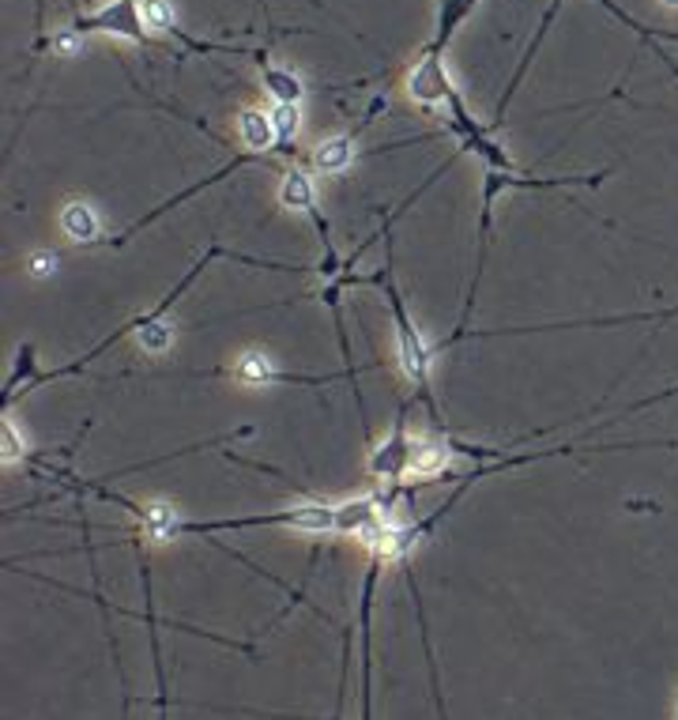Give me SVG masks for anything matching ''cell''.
<instances>
[{
    "mask_svg": "<svg viewBox=\"0 0 678 720\" xmlns=\"http://www.w3.org/2000/svg\"><path fill=\"white\" fill-rule=\"evenodd\" d=\"M448 446H437L430 438H415V456H411V476H422V479H434L441 472L448 468Z\"/></svg>",
    "mask_w": 678,
    "mask_h": 720,
    "instance_id": "obj_12",
    "label": "cell"
},
{
    "mask_svg": "<svg viewBox=\"0 0 678 720\" xmlns=\"http://www.w3.org/2000/svg\"><path fill=\"white\" fill-rule=\"evenodd\" d=\"M411 456H415V438L407 434V423H404V415H399L389 438L381 441V446L370 453L366 468H370L373 479H381V483H389V487H396V483H404L407 476H411Z\"/></svg>",
    "mask_w": 678,
    "mask_h": 720,
    "instance_id": "obj_4",
    "label": "cell"
},
{
    "mask_svg": "<svg viewBox=\"0 0 678 720\" xmlns=\"http://www.w3.org/2000/svg\"><path fill=\"white\" fill-rule=\"evenodd\" d=\"M238 136L252 155H264L268 147H275V141H280V136H275V125H272V113H260V110L238 113Z\"/></svg>",
    "mask_w": 678,
    "mask_h": 720,
    "instance_id": "obj_9",
    "label": "cell"
},
{
    "mask_svg": "<svg viewBox=\"0 0 678 720\" xmlns=\"http://www.w3.org/2000/svg\"><path fill=\"white\" fill-rule=\"evenodd\" d=\"M373 280H378V283H385V291H389L392 317H396L399 366H404L407 381L415 385V392H419V396L427 400L430 407H434V385H430V370H434V355H430L427 340H422V332L415 329L411 314H407V309H404V302H399L396 283H389V268H381V276H373Z\"/></svg>",
    "mask_w": 678,
    "mask_h": 720,
    "instance_id": "obj_1",
    "label": "cell"
},
{
    "mask_svg": "<svg viewBox=\"0 0 678 720\" xmlns=\"http://www.w3.org/2000/svg\"><path fill=\"white\" fill-rule=\"evenodd\" d=\"M53 49H57V53H61V57H69V53H76V49H79V30H76V27H69V30H61V35H57V38H53Z\"/></svg>",
    "mask_w": 678,
    "mask_h": 720,
    "instance_id": "obj_18",
    "label": "cell"
},
{
    "mask_svg": "<svg viewBox=\"0 0 678 720\" xmlns=\"http://www.w3.org/2000/svg\"><path fill=\"white\" fill-rule=\"evenodd\" d=\"M23 453H27V446H23L20 430H15V423H12V419H4V423H0V461H4V464H15Z\"/></svg>",
    "mask_w": 678,
    "mask_h": 720,
    "instance_id": "obj_17",
    "label": "cell"
},
{
    "mask_svg": "<svg viewBox=\"0 0 678 720\" xmlns=\"http://www.w3.org/2000/svg\"><path fill=\"white\" fill-rule=\"evenodd\" d=\"M234 374H238V381L245 385H268V381H287L280 374V366L272 363V358L264 355V351H245L238 358V366H234Z\"/></svg>",
    "mask_w": 678,
    "mask_h": 720,
    "instance_id": "obj_14",
    "label": "cell"
},
{
    "mask_svg": "<svg viewBox=\"0 0 678 720\" xmlns=\"http://www.w3.org/2000/svg\"><path fill=\"white\" fill-rule=\"evenodd\" d=\"M280 204L291 211H309L313 216L317 211V182L313 174H306V170H287L280 182Z\"/></svg>",
    "mask_w": 678,
    "mask_h": 720,
    "instance_id": "obj_8",
    "label": "cell"
},
{
    "mask_svg": "<svg viewBox=\"0 0 678 720\" xmlns=\"http://www.w3.org/2000/svg\"><path fill=\"white\" fill-rule=\"evenodd\" d=\"M133 332L147 355H162V351L174 347V325H170L159 309H151L147 317H140V321L133 325Z\"/></svg>",
    "mask_w": 678,
    "mask_h": 720,
    "instance_id": "obj_10",
    "label": "cell"
},
{
    "mask_svg": "<svg viewBox=\"0 0 678 720\" xmlns=\"http://www.w3.org/2000/svg\"><path fill=\"white\" fill-rule=\"evenodd\" d=\"M49 268H53V257H49V253H42V257L30 260V272H35V276H49Z\"/></svg>",
    "mask_w": 678,
    "mask_h": 720,
    "instance_id": "obj_19",
    "label": "cell"
},
{
    "mask_svg": "<svg viewBox=\"0 0 678 720\" xmlns=\"http://www.w3.org/2000/svg\"><path fill=\"white\" fill-rule=\"evenodd\" d=\"M136 517L144 521L147 539H155V544H167V539L182 536V528H185L182 513H177L174 505H167V502L140 505V510H136Z\"/></svg>",
    "mask_w": 678,
    "mask_h": 720,
    "instance_id": "obj_7",
    "label": "cell"
},
{
    "mask_svg": "<svg viewBox=\"0 0 678 720\" xmlns=\"http://www.w3.org/2000/svg\"><path fill=\"white\" fill-rule=\"evenodd\" d=\"M72 27L79 35L87 30H102V35H113V38H128V42H147V27H144V15H140V0H106L98 12H87L79 15Z\"/></svg>",
    "mask_w": 678,
    "mask_h": 720,
    "instance_id": "obj_3",
    "label": "cell"
},
{
    "mask_svg": "<svg viewBox=\"0 0 678 720\" xmlns=\"http://www.w3.org/2000/svg\"><path fill=\"white\" fill-rule=\"evenodd\" d=\"M140 15L147 30H174V8H170V0H140Z\"/></svg>",
    "mask_w": 678,
    "mask_h": 720,
    "instance_id": "obj_16",
    "label": "cell"
},
{
    "mask_svg": "<svg viewBox=\"0 0 678 720\" xmlns=\"http://www.w3.org/2000/svg\"><path fill=\"white\" fill-rule=\"evenodd\" d=\"M355 141L350 136H332V141H321L313 147V170L317 174H347L355 167Z\"/></svg>",
    "mask_w": 678,
    "mask_h": 720,
    "instance_id": "obj_6",
    "label": "cell"
},
{
    "mask_svg": "<svg viewBox=\"0 0 678 720\" xmlns=\"http://www.w3.org/2000/svg\"><path fill=\"white\" fill-rule=\"evenodd\" d=\"M61 231L69 234V242L87 245L102 234V216H98L91 204L72 200V204H64V211H61Z\"/></svg>",
    "mask_w": 678,
    "mask_h": 720,
    "instance_id": "obj_5",
    "label": "cell"
},
{
    "mask_svg": "<svg viewBox=\"0 0 678 720\" xmlns=\"http://www.w3.org/2000/svg\"><path fill=\"white\" fill-rule=\"evenodd\" d=\"M667 4H671V8H678V0H667Z\"/></svg>",
    "mask_w": 678,
    "mask_h": 720,
    "instance_id": "obj_20",
    "label": "cell"
},
{
    "mask_svg": "<svg viewBox=\"0 0 678 720\" xmlns=\"http://www.w3.org/2000/svg\"><path fill=\"white\" fill-rule=\"evenodd\" d=\"M272 125L283 144H291L301 129V102H272Z\"/></svg>",
    "mask_w": 678,
    "mask_h": 720,
    "instance_id": "obj_15",
    "label": "cell"
},
{
    "mask_svg": "<svg viewBox=\"0 0 678 720\" xmlns=\"http://www.w3.org/2000/svg\"><path fill=\"white\" fill-rule=\"evenodd\" d=\"M260 76H264V87H268V95H272V102H301V95H306V84H301L291 69H283V64H264Z\"/></svg>",
    "mask_w": 678,
    "mask_h": 720,
    "instance_id": "obj_13",
    "label": "cell"
},
{
    "mask_svg": "<svg viewBox=\"0 0 678 720\" xmlns=\"http://www.w3.org/2000/svg\"><path fill=\"white\" fill-rule=\"evenodd\" d=\"M404 91L411 102H419L422 110H441V106L448 110V106L460 98L453 76H448V69H445V61H441V53H427L411 72H407Z\"/></svg>",
    "mask_w": 678,
    "mask_h": 720,
    "instance_id": "obj_2",
    "label": "cell"
},
{
    "mask_svg": "<svg viewBox=\"0 0 678 720\" xmlns=\"http://www.w3.org/2000/svg\"><path fill=\"white\" fill-rule=\"evenodd\" d=\"M471 8H476V0H441L437 4V35H434V42H430L427 53H441V49H445L448 38L456 35V27L468 20Z\"/></svg>",
    "mask_w": 678,
    "mask_h": 720,
    "instance_id": "obj_11",
    "label": "cell"
}]
</instances>
